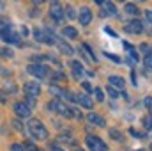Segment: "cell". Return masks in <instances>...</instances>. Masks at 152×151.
Segmentation results:
<instances>
[{
	"instance_id": "1",
	"label": "cell",
	"mask_w": 152,
	"mask_h": 151,
	"mask_svg": "<svg viewBox=\"0 0 152 151\" xmlns=\"http://www.w3.org/2000/svg\"><path fill=\"white\" fill-rule=\"evenodd\" d=\"M27 128H28V133H30L34 139H37V141H44V139L48 137V130H46V126H44L39 119H32Z\"/></svg>"
},
{
	"instance_id": "2",
	"label": "cell",
	"mask_w": 152,
	"mask_h": 151,
	"mask_svg": "<svg viewBox=\"0 0 152 151\" xmlns=\"http://www.w3.org/2000/svg\"><path fill=\"white\" fill-rule=\"evenodd\" d=\"M46 109L51 110V112H58L60 115H64V117H73V109H69V107H67L66 103H62L60 100L50 101V103L46 105Z\"/></svg>"
},
{
	"instance_id": "3",
	"label": "cell",
	"mask_w": 152,
	"mask_h": 151,
	"mask_svg": "<svg viewBox=\"0 0 152 151\" xmlns=\"http://www.w3.org/2000/svg\"><path fill=\"white\" fill-rule=\"evenodd\" d=\"M85 142H87V146H88V150L90 151H106V144L99 139V137H96V135H87V139H85Z\"/></svg>"
},
{
	"instance_id": "4",
	"label": "cell",
	"mask_w": 152,
	"mask_h": 151,
	"mask_svg": "<svg viewBox=\"0 0 152 151\" xmlns=\"http://www.w3.org/2000/svg\"><path fill=\"white\" fill-rule=\"evenodd\" d=\"M27 71L30 75H34L36 78H46L48 76V68L42 66V64H28L27 66Z\"/></svg>"
},
{
	"instance_id": "5",
	"label": "cell",
	"mask_w": 152,
	"mask_h": 151,
	"mask_svg": "<svg viewBox=\"0 0 152 151\" xmlns=\"http://www.w3.org/2000/svg\"><path fill=\"white\" fill-rule=\"evenodd\" d=\"M64 7L58 4V2H51L50 4V16L55 20V21H62L64 20Z\"/></svg>"
},
{
	"instance_id": "6",
	"label": "cell",
	"mask_w": 152,
	"mask_h": 151,
	"mask_svg": "<svg viewBox=\"0 0 152 151\" xmlns=\"http://www.w3.org/2000/svg\"><path fill=\"white\" fill-rule=\"evenodd\" d=\"M2 39L5 43H18V36L11 30V23L2 21Z\"/></svg>"
},
{
	"instance_id": "7",
	"label": "cell",
	"mask_w": 152,
	"mask_h": 151,
	"mask_svg": "<svg viewBox=\"0 0 152 151\" xmlns=\"http://www.w3.org/2000/svg\"><path fill=\"white\" fill-rule=\"evenodd\" d=\"M14 114H16L18 117H21V119H25V117H30L32 109H30L27 103H23V101H18V103H14Z\"/></svg>"
},
{
	"instance_id": "8",
	"label": "cell",
	"mask_w": 152,
	"mask_h": 151,
	"mask_svg": "<svg viewBox=\"0 0 152 151\" xmlns=\"http://www.w3.org/2000/svg\"><path fill=\"white\" fill-rule=\"evenodd\" d=\"M23 89H25V94L30 96V98H37L39 94H41V85H39V82H27Z\"/></svg>"
},
{
	"instance_id": "9",
	"label": "cell",
	"mask_w": 152,
	"mask_h": 151,
	"mask_svg": "<svg viewBox=\"0 0 152 151\" xmlns=\"http://www.w3.org/2000/svg\"><path fill=\"white\" fill-rule=\"evenodd\" d=\"M126 32H129V34H142L143 32V23L138 21V20H133V21H129L126 25Z\"/></svg>"
},
{
	"instance_id": "10",
	"label": "cell",
	"mask_w": 152,
	"mask_h": 151,
	"mask_svg": "<svg viewBox=\"0 0 152 151\" xmlns=\"http://www.w3.org/2000/svg\"><path fill=\"white\" fill-rule=\"evenodd\" d=\"M78 20H80L81 25H88V23L92 21V11H90L88 7H81V9H80V16H78Z\"/></svg>"
},
{
	"instance_id": "11",
	"label": "cell",
	"mask_w": 152,
	"mask_h": 151,
	"mask_svg": "<svg viewBox=\"0 0 152 151\" xmlns=\"http://www.w3.org/2000/svg\"><path fill=\"white\" fill-rule=\"evenodd\" d=\"M97 5H103V9H104V14H108V16H115L117 14V7H115L113 2H103V0H97L96 2Z\"/></svg>"
},
{
	"instance_id": "12",
	"label": "cell",
	"mask_w": 152,
	"mask_h": 151,
	"mask_svg": "<svg viewBox=\"0 0 152 151\" xmlns=\"http://www.w3.org/2000/svg\"><path fill=\"white\" fill-rule=\"evenodd\" d=\"M87 121L90 123V124H96V126H106V121L99 115V114H96V112H90L88 115H87Z\"/></svg>"
},
{
	"instance_id": "13",
	"label": "cell",
	"mask_w": 152,
	"mask_h": 151,
	"mask_svg": "<svg viewBox=\"0 0 152 151\" xmlns=\"http://www.w3.org/2000/svg\"><path fill=\"white\" fill-rule=\"evenodd\" d=\"M76 101L85 109H92V98L87 94H76Z\"/></svg>"
},
{
	"instance_id": "14",
	"label": "cell",
	"mask_w": 152,
	"mask_h": 151,
	"mask_svg": "<svg viewBox=\"0 0 152 151\" xmlns=\"http://www.w3.org/2000/svg\"><path fill=\"white\" fill-rule=\"evenodd\" d=\"M108 82H110L112 87H117V89H120V91L124 89V84H126L122 76H117V75H112L110 78H108Z\"/></svg>"
},
{
	"instance_id": "15",
	"label": "cell",
	"mask_w": 152,
	"mask_h": 151,
	"mask_svg": "<svg viewBox=\"0 0 152 151\" xmlns=\"http://www.w3.org/2000/svg\"><path fill=\"white\" fill-rule=\"evenodd\" d=\"M71 70H73V75H75V78H81V75L85 73L83 66H81L78 61H73V62H71Z\"/></svg>"
},
{
	"instance_id": "16",
	"label": "cell",
	"mask_w": 152,
	"mask_h": 151,
	"mask_svg": "<svg viewBox=\"0 0 152 151\" xmlns=\"http://www.w3.org/2000/svg\"><path fill=\"white\" fill-rule=\"evenodd\" d=\"M62 34H64L66 38H69V39H76L78 38V30H76L75 27H64Z\"/></svg>"
},
{
	"instance_id": "17",
	"label": "cell",
	"mask_w": 152,
	"mask_h": 151,
	"mask_svg": "<svg viewBox=\"0 0 152 151\" xmlns=\"http://www.w3.org/2000/svg\"><path fill=\"white\" fill-rule=\"evenodd\" d=\"M124 11H126L127 14H134V16L140 13V11H138V5H136V4H133V2H127V4L124 5Z\"/></svg>"
},
{
	"instance_id": "18",
	"label": "cell",
	"mask_w": 152,
	"mask_h": 151,
	"mask_svg": "<svg viewBox=\"0 0 152 151\" xmlns=\"http://www.w3.org/2000/svg\"><path fill=\"white\" fill-rule=\"evenodd\" d=\"M57 44H58V48H60V52H62L64 55H73V53H75V50H73V48H71L67 43H62V41H58Z\"/></svg>"
},
{
	"instance_id": "19",
	"label": "cell",
	"mask_w": 152,
	"mask_h": 151,
	"mask_svg": "<svg viewBox=\"0 0 152 151\" xmlns=\"http://www.w3.org/2000/svg\"><path fill=\"white\" fill-rule=\"evenodd\" d=\"M50 93H51L53 96H57V98H62V100H64V96H66V91L60 89V87H57V85H50Z\"/></svg>"
},
{
	"instance_id": "20",
	"label": "cell",
	"mask_w": 152,
	"mask_h": 151,
	"mask_svg": "<svg viewBox=\"0 0 152 151\" xmlns=\"http://www.w3.org/2000/svg\"><path fill=\"white\" fill-rule=\"evenodd\" d=\"M124 46H126V50H127V53H129V57H131V59H133V61L136 62V61H138V53H136V50H134V48H133L131 44H127V43H126Z\"/></svg>"
},
{
	"instance_id": "21",
	"label": "cell",
	"mask_w": 152,
	"mask_h": 151,
	"mask_svg": "<svg viewBox=\"0 0 152 151\" xmlns=\"http://www.w3.org/2000/svg\"><path fill=\"white\" fill-rule=\"evenodd\" d=\"M94 96H96L97 101H104V93H103V89H94Z\"/></svg>"
},
{
	"instance_id": "22",
	"label": "cell",
	"mask_w": 152,
	"mask_h": 151,
	"mask_svg": "<svg viewBox=\"0 0 152 151\" xmlns=\"http://www.w3.org/2000/svg\"><path fill=\"white\" fill-rule=\"evenodd\" d=\"M143 64H145V68H147L149 71H152V53H149V55L143 59Z\"/></svg>"
},
{
	"instance_id": "23",
	"label": "cell",
	"mask_w": 152,
	"mask_h": 151,
	"mask_svg": "<svg viewBox=\"0 0 152 151\" xmlns=\"http://www.w3.org/2000/svg\"><path fill=\"white\" fill-rule=\"evenodd\" d=\"M143 126H145V130H147V132H152V115L143 119Z\"/></svg>"
},
{
	"instance_id": "24",
	"label": "cell",
	"mask_w": 152,
	"mask_h": 151,
	"mask_svg": "<svg viewBox=\"0 0 152 151\" xmlns=\"http://www.w3.org/2000/svg\"><path fill=\"white\" fill-rule=\"evenodd\" d=\"M66 16H67V18H76V13H75V9H73L71 5L66 7Z\"/></svg>"
},
{
	"instance_id": "25",
	"label": "cell",
	"mask_w": 152,
	"mask_h": 151,
	"mask_svg": "<svg viewBox=\"0 0 152 151\" xmlns=\"http://www.w3.org/2000/svg\"><path fill=\"white\" fill-rule=\"evenodd\" d=\"M106 93H108L112 98H118V94H120V93H117V91H115L112 85H108V87H106Z\"/></svg>"
},
{
	"instance_id": "26",
	"label": "cell",
	"mask_w": 152,
	"mask_h": 151,
	"mask_svg": "<svg viewBox=\"0 0 152 151\" xmlns=\"http://www.w3.org/2000/svg\"><path fill=\"white\" fill-rule=\"evenodd\" d=\"M110 135L113 137L115 141H122V133H120L118 130H110Z\"/></svg>"
},
{
	"instance_id": "27",
	"label": "cell",
	"mask_w": 152,
	"mask_h": 151,
	"mask_svg": "<svg viewBox=\"0 0 152 151\" xmlns=\"http://www.w3.org/2000/svg\"><path fill=\"white\" fill-rule=\"evenodd\" d=\"M143 103H145V107H147V110H149V112L152 114V98H151V96H147Z\"/></svg>"
},
{
	"instance_id": "28",
	"label": "cell",
	"mask_w": 152,
	"mask_h": 151,
	"mask_svg": "<svg viewBox=\"0 0 152 151\" xmlns=\"http://www.w3.org/2000/svg\"><path fill=\"white\" fill-rule=\"evenodd\" d=\"M25 150L27 151H39V148L37 146H34L32 142H27V144H25Z\"/></svg>"
},
{
	"instance_id": "29",
	"label": "cell",
	"mask_w": 152,
	"mask_h": 151,
	"mask_svg": "<svg viewBox=\"0 0 152 151\" xmlns=\"http://www.w3.org/2000/svg\"><path fill=\"white\" fill-rule=\"evenodd\" d=\"M11 151H27V150H25V146H21V144H12V146H11Z\"/></svg>"
},
{
	"instance_id": "30",
	"label": "cell",
	"mask_w": 152,
	"mask_h": 151,
	"mask_svg": "<svg viewBox=\"0 0 152 151\" xmlns=\"http://www.w3.org/2000/svg\"><path fill=\"white\" fill-rule=\"evenodd\" d=\"M27 105H28L30 109H34V107H36V98H30V96H27Z\"/></svg>"
},
{
	"instance_id": "31",
	"label": "cell",
	"mask_w": 152,
	"mask_h": 151,
	"mask_svg": "<svg viewBox=\"0 0 152 151\" xmlns=\"http://www.w3.org/2000/svg\"><path fill=\"white\" fill-rule=\"evenodd\" d=\"M81 85H83V89H85V91H88V93H92V85H90L88 82H81Z\"/></svg>"
},
{
	"instance_id": "32",
	"label": "cell",
	"mask_w": 152,
	"mask_h": 151,
	"mask_svg": "<svg viewBox=\"0 0 152 151\" xmlns=\"http://www.w3.org/2000/svg\"><path fill=\"white\" fill-rule=\"evenodd\" d=\"M129 133H131L133 137H143V133H140V132H136L134 128H131V130H129Z\"/></svg>"
},
{
	"instance_id": "33",
	"label": "cell",
	"mask_w": 152,
	"mask_h": 151,
	"mask_svg": "<svg viewBox=\"0 0 152 151\" xmlns=\"http://www.w3.org/2000/svg\"><path fill=\"white\" fill-rule=\"evenodd\" d=\"M50 150H51V151H66L64 148H60L58 144H51V146H50Z\"/></svg>"
},
{
	"instance_id": "34",
	"label": "cell",
	"mask_w": 152,
	"mask_h": 151,
	"mask_svg": "<svg viewBox=\"0 0 152 151\" xmlns=\"http://www.w3.org/2000/svg\"><path fill=\"white\" fill-rule=\"evenodd\" d=\"M145 18L149 21V25H152V11H145Z\"/></svg>"
},
{
	"instance_id": "35",
	"label": "cell",
	"mask_w": 152,
	"mask_h": 151,
	"mask_svg": "<svg viewBox=\"0 0 152 151\" xmlns=\"http://www.w3.org/2000/svg\"><path fill=\"white\" fill-rule=\"evenodd\" d=\"M2 55H4V57H12V52L7 50V48H4V50H2Z\"/></svg>"
},
{
	"instance_id": "36",
	"label": "cell",
	"mask_w": 152,
	"mask_h": 151,
	"mask_svg": "<svg viewBox=\"0 0 152 151\" xmlns=\"http://www.w3.org/2000/svg\"><path fill=\"white\" fill-rule=\"evenodd\" d=\"M106 57H110V59H112V61H115V62H120V59H118V57H115L113 53H106Z\"/></svg>"
},
{
	"instance_id": "37",
	"label": "cell",
	"mask_w": 152,
	"mask_h": 151,
	"mask_svg": "<svg viewBox=\"0 0 152 151\" xmlns=\"http://www.w3.org/2000/svg\"><path fill=\"white\" fill-rule=\"evenodd\" d=\"M140 50H142V52H147V50H149V46H147V43H143V44H140Z\"/></svg>"
},
{
	"instance_id": "38",
	"label": "cell",
	"mask_w": 152,
	"mask_h": 151,
	"mask_svg": "<svg viewBox=\"0 0 152 151\" xmlns=\"http://www.w3.org/2000/svg\"><path fill=\"white\" fill-rule=\"evenodd\" d=\"M12 124H14V128H16V130H23V126H21V124H20V123H18V121H14V123H12Z\"/></svg>"
},
{
	"instance_id": "39",
	"label": "cell",
	"mask_w": 152,
	"mask_h": 151,
	"mask_svg": "<svg viewBox=\"0 0 152 151\" xmlns=\"http://www.w3.org/2000/svg\"><path fill=\"white\" fill-rule=\"evenodd\" d=\"M131 80H133V85H136V75H134V71L131 73Z\"/></svg>"
},
{
	"instance_id": "40",
	"label": "cell",
	"mask_w": 152,
	"mask_h": 151,
	"mask_svg": "<svg viewBox=\"0 0 152 151\" xmlns=\"http://www.w3.org/2000/svg\"><path fill=\"white\" fill-rule=\"evenodd\" d=\"M104 32H108V34H110V36H115V32H113V30H112V29H108V27H106V29H104Z\"/></svg>"
},
{
	"instance_id": "41",
	"label": "cell",
	"mask_w": 152,
	"mask_h": 151,
	"mask_svg": "<svg viewBox=\"0 0 152 151\" xmlns=\"http://www.w3.org/2000/svg\"><path fill=\"white\" fill-rule=\"evenodd\" d=\"M76 151H83V150H76Z\"/></svg>"
},
{
	"instance_id": "42",
	"label": "cell",
	"mask_w": 152,
	"mask_h": 151,
	"mask_svg": "<svg viewBox=\"0 0 152 151\" xmlns=\"http://www.w3.org/2000/svg\"><path fill=\"white\" fill-rule=\"evenodd\" d=\"M136 151H143V150H136Z\"/></svg>"
}]
</instances>
